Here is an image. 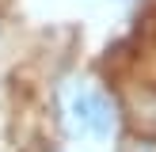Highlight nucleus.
<instances>
[{"mask_svg":"<svg viewBox=\"0 0 156 152\" xmlns=\"http://www.w3.org/2000/svg\"><path fill=\"white\" fill-rule=\"evenodd\" d=\"M69 114H73V129L76 133H88V122H91V88H73L69 95Z\"/></svg>","mask_w":156,"mask_h":152,"instance_id":"3","label":"nucleus"},{"mask_svg":"<svg viewBox=\"0 0 156 152\" xmlns=\"http://www.w3.org/2000/svg\"><path fill=\"white\" fill-rule=\"evenodd\" d=\"M133 122L141 133L156 137V88L141 91V95H133Z\"/></svg>","mask_w":156,"mask_h":152,"instance_id":"2","label":"nucleus"},{"mask_svg":"<svg viewBox=\"0 0 156 152\" xmlns=\"http://www.w3.org/2000/svg\"><path fill=\"white\" fill-rule=\"evenodd\" d=\"M114 126H118V106H114V99L107 95V91L91 88V122H88V133L99 137V141H107V137L114 133Z\"/></svg>","mask_w":156,"mask_h":152,"instance_id":"1","label":"nucleus"},{"mask_svg":"<svg viewBox=\"0 0 156 152\" xmlns=\"http://www.w3.org/2000/svg\"><path fill=\"white\" fill-rule=\"evenodd\" d=\"M129 152H156V144H152V141H137Z\"/></svg>","mask_w":156,"mask_h":152,"instance_id":"4","label":"nucleus"}]
</instances>
